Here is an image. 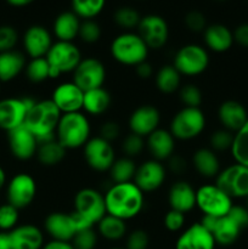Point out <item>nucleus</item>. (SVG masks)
Returning <instances> with one entry per match:
<instances>
[{
    "mask_svg": "<svg viewBox=\"0 0 248 249\" xmlns=\"http://www.w3.org/2000/svg\"><path fill=\"white\" fill-rule=\"evenodd\" d=\"M105 204L108 215L128 221L142 212L145 194L134 181L112 184L105 192Z\"/></svg>",
    "mask_w": 248,
    "mask_h": 249,
    "instance_id": "nucleus-1",
    "label": "nucleus"
},
{
    "mask_svg": "<svg viewBox=\"0 0 248 249\" xmlns=\"http://www.w3.org/2000/svg\"><path fill=\"white\" fill-rule=\"evenodd\" d=\"M62 113L56 105L49 100H40L28 111L23 125L36 138L38 142L56 139V129Z\"/></svg>",
    "mask_w": 248,
    "mask_h": 249,
    "instance_id": "nucleus-2",
    "label": "nucleus"
},
{
    "mask_svg": "<svg viewBox=\"0 0 248 249\" xmlns=\"http://www.w3.org/2000/svg\"><path fill=\"white\" fill-rule=\"evenodd\" d=\"M91 126L83 112L62 114L56 129V140L66 150L84 147L91 138Z\"/></svg>",
    "mask_w": 248,
    "mask_h": 249,
    "instance_id": "nucleus-3",
    "label": "nucleus"
},
{
    "mask_svg": "<svg viewBox=\"0 0 248 249\" xmlns=\"http://www.w3.org/2000/svg\"><path fill=\"white\" fill-rule=\"evenodd\" d=\"M148 46L138 33L124 32L118 34L109 45V53L119 65L136 67L143 61H147Z\"/></svg>",
    "mask_w": 248,
    "mask_h": 249,
    "instance_id": "nucleus-4",
    "label": "nucleus"
},
{
    "mask_svg": "<svg viewBox=\"0 0 248 249\" xmlns=\"http://www.w3.org/2000/svg\"><path fill=\"white\" fill-rule=\"evenodd\" d=\"M74 214L85 229L95 228L107 214L105 204V195L91 187H85L75 194Z\"/></svg>",
    "mask_w": 248,
    "mask_h": 249,
    "instance_id": "nucleus-5",
    "label": "nucleus"
},
{
    "mask_svg": "<svg viewBox=\"0 0 248 249\" xmlns=\"http://www.w3.org/2000/svg\"><path fill=\"white\" fill-rule=\"evenodd\" d=\"M207 119L201 108L182 107L170 121L169 131L175 140L190 141L198 138L204 131Z\"/></svg>",
    "mask_w": 248,
    "mask_h": 249,
    "instance_id": "nucleus-6",
    "label": "nucleus"
},
{
    "mask_svg": "<svg viewBox=\"0 0 248 249\" xmlns=\"http://www.w3.org/2000/svg\"><path fill=\"white\" fill-rule=\"evenodd\" d=\"M50 66V79H56L65 73L74 72L82 61L79 48L72 41H55L46 53Z\"/></svg>",
    "mask_w": 248,
    "mask_h": 249,
    "instance_id": "nucleus-7",
    "label": "nucleus"
},
{
    "mask_svg": "<svg viewBox=\"0 0 248 249\" xmlns=\"http://www.w3.org/2000/svg\"><path fill=\"white\" fill-rule=\"evenodd\" d=\"M232 198L218 185L206 184L196 190V207L206 216L221 218L232 208Z\"/></svg>",
    "mask_w": 248,
    "mask_h": 249,
    "instance_id": "nucleus-8",
    "label": "nucleus"
},
{
    "mask_svg": "<svg viewBox=\"0 0 248 249\" xmlns=\"http://www.w3.org/2000/svg\"><path fill=\"white\" fill-rule=\"evenodd\" d=\"M211 58L204 46L198 44H186L175 53L173 66L185 77H197L208 68Z\"/></svg>",
    "mask_w": 248,
    "mask_h": 249,
    "instance_id": "nucleus-9",
    "label": "nucleus"
},
{
    "mask_svg": "<svg viewBox=\"0 0 248 249\" xmlns=\"http://www.w3.org/2000/svg\"><path fill=\"white\" fill-rule=\"evenodd\" d=\"M35 102L29 96L0 99V130L9 133L23 125L27 113Z\"/></svg>",
    "mask_w": 248,
    "mask_h": 249,
    "instance_id": "nucleus-10",
    "label": "nucleus"
},
{
    "mask_svg": "<svg viewBox=\"0 0 248 249\" xmlns=\"http://www.w3.org/2000/svg\"><path fill=\"white\" fill-rule=\"evenodd\" d=\"M6 202L17 209L31 206L36 197L38 187L34 178L28 173L14 175L6 184Z\"/></svg>",
    "mask_w": 248,
    "mask_h": 249,
    "instance_id": "nucleus-11",
    "label": "nucleus"
},
{
    "mask_svg": "<svg viewBox=\"0 0 248 249\" xmlns=\"http://www.w3.org/2000/svg\"><path fill=\"white\" fill-rule=\"evenodd\" d=\"M83 155L87 164L92 170L99 173L108 172L116 162V150L109 141L101 136L90 138V140L83 147Z\"/></svg>",
    "mask_w": 248,
    "mask_h": 249,
    "instance_id": "nucleus-12",
    "label": "nucleus"
},
{
    "mask_svg": "<svg viewBox=\"0 0 248 249\" xmlns=\"http://www.w3.org/2000/svg\"><path fill=\"white\" fill-rule=\"evenodd\" d=\"M218 185L231 198L248 197V168L235 163L220 170L215 178Z\"/></svg>",
    "mask_w": 248,
    "mask_h": 249,
    "instance_id": "nucleus-13",
    "label": "nucleus"
},
{
    "mask_svg": "<svg viewBox=\"0 0 248 249\" xmlns=\"http://www.w3.org/2000/svg\"><path fill=\"white\" fill-rule=\"evenodd\" d=\"M106 67L96 57L82 58L78 67L73 72L72 82L83 91L104 87L106 82Z\"/></svg>",
    "mask_w": 248,
    "mask_h": 249,
    "instance_id": "nucleus-14",
    "label": "nucleus"
},
{
    "mask_svg": "<svg viewBox=\"0 0 248 249\" xmlns=\"http://www.w3.org/2000/svg\"><path fill=\"white\" fill-rule=\"evenodd\" d=\"M138 34L142 38L148 49L159 50L169 39V26L162 16L156 14L141 17L138 26Z\"/></svg>",
    "mask_w": 248,
    "mask_h": 249,
    "instance_id": "nucleus-15",
    "label": "nucleus"
},
{
    "mask_svg": "<svg viewBox=\"0 0 248 249\" xmlns=\"http://www.w3.org/2000/svg\"><path fill=\"white\" fill-rule=\"evenodd\" d=\"M44 230L50 236L51 240L71 242L75 233L79 231V225L73 212H53L44 220Z\"/></svg>",
    "mask_w": 248,
    "mask_h": 249,
    "instance_id": "nucleus-16",
    "label": "nucleus"
},
{
    "mask_svg": "<svg viewBox=\"0 0 248 249\" xmlns=\"http://www.w3.org/2000/svg\"><path fill=\"white\" fill-rule=\"evenodd\" d=\"M167 178V168L162 162L156 160H147L141 163L136 168L134 184L143 192L157 191L165 181Z\"/></svg>",
    "mask_w": 248,
    "mask_h": 249,
    "instance_id": "nucleus-17",
    "label": "nucleus"
},
{
    "mask_svg": "<svg viewBox=\"0 0 248 249\" xmlns=\"http://www.w3.org/2000/svg\"><path fill=\"white\" fill-rule=\"evenodd\" d=\"M199 223L213 235L216 246L221 247L232 246L243 231L229 215L221 218L203 215Z\"/></svg>",
    "mask_w": 248,
    "mask_h": 249,
    "instance_id": "nucleus-18",
    "label": "nucleus"
},
{
    "mask_svg": "<svg viewBox=\"0 0 248 249\" xmlns=\"http://www.w3.org/2000/svg\"><path fill=\"white\" fill-rule=\"evenodd\" d=\"M160 124V112L153 105H141L129 116L128 125L130 133L147 138L157 130Z\"/></svg>",
    "mask_w": 248,
    "mask_h": 249,
    "instance_id": "nucleus-19",
    "label": "nucleus"
},
{
    "mask_svg": "<svg viewBox=\"0 0 248 249\" xmlns=\"http://www.w3.org/2000/svg\"><path fill=\"white\" fill-rule=\"evenodd\" d=\"M51 101L62 114L80 112L83 109L84 91L73 82L61 83L53 91Z\"/></svg>",
    "mask_w": 248,
    "mask_h": 249,
    "instance_id": "nucleus-20",
    "label": "nucleus"
},
{
    "mask_svg": "<svg viewBox=\"0 0 248 249\" xmlns=\"http://www.w3.org/2000/svg\"><path fill=\"white\" fill-rule=\"evenodd\" d=\"M22 44L24 53L29 58L45 57L53 44V36L44 26L33 24L24 32Z\"/></svg>",
    "mask_w": 248,
    "mask_h": 249,
    "instance_id": "nucleus-21",
    "label": "nucleus"
},
{
    "mask_svg": "<svg viewBox=\"0 0 248 249\" xmlns=\"http://www.w3.org/2000/svg\"><path fill=\"white\" fill-rule=\"evenodd\" d=\"M7 143L11 155L18 160H29L36 156L39 142L24 125L7 133Z\"/></svg>",
    "mask_w": 248,
    "mask_h": 249,
    "instance_id": "nucleus-22",
    "label": "nucleus"
},
{
    "mask_svg": "<svg viewBox=\"0 0 248 249\" xmlns=\"http://www.w3.org/2000/svg\"><path fill=\"white\" fill-rule=\"evenodd\" d=\"M213 235L202 225L195 223L185 229L175 241L174 249H215Z\"/></svg>",
    "mask_w": 248,
    "mask_h": 249,
    "instance_id": "nucleus-23",
    "label": "nucleus"
},
{
    "mask_svg": "<svg viewBox=\"0 0 248 249\" xmlns=\"http://www.w3.org/2000/svg\"><path fill=\"white\" fill-rule=\"evenodd\" d=\"M218 118L224 129L235 134L248 121V112L241 102L236 100H226L219 106Z\"/></svg>",
    "mask_w": 248,
    "mask_h": 249,
    "instance_id": "nucleus-24",
    "label": "nucleus"
},
{
    "mask_svg": "<svg viewBox=\"0 0 248 249\" xmlns=\"http://www.w3.org/2000/svg\"><path fill=\"white\" fill-rule=\"evenodd\" d=\"M170 209L186 214L196 208V190L185 180L175 181L168 191Z\"/></svg>",
    "mask_w": 248,
    "mask_h": 249,
    "instance_id": "nucleus-25",
    "label": "nucleus"
},
{
    "mask_svg": "<svg viewBox=\"0 0 248 249\" xmlns=\"http://www.w3.org/2000/svg\"><path fill=\"white\" fill-rule=\"evenodd\" d=\"M175 141L169 129L158 128L146 138V148L152 156V160L163 162L174 155Z\"/></svg>",
    "mask_w": 248,
    "mask_h": 249,
    "instance_id": "nucleus-26",
    "label": "nucleus"
},
{
    "mask_svg": "<svg viewBox=\"0 0 248 249\" xmlns=\"http://www.w3.org/2000/svg\"><path fill=\"white\" fill-rule=\"evenodd\" d=\"M10 236L12 249H41L45 245L44 232L33 224L17 225L14 230L10 231Z\"/></svg>",
    "mask_w": 248,
    "mask_h": 249,
    "instance_id": "nucleus-27",
    "label": "nucleus"
},
{
    "mask_svg": "<svg viewBox=\"0 0 248 249\" xmlns=\"http://www.w3.org/2000/svg\"><path fill=\"white\" fill-rule=\"evenodd\" d=\"M203 39L207 48L213 53H218L229 51L235 43L232 31L221 23L207 26L203 32Z\"/></svg>",
    "mask_w": 248,
    "mask_h": 249,
    "instance_id": "nucleus-28",
    "label": "nucleus"
},
{
    "mask_svg": "<svg viewBox=\"0 0 248 249\" xmlns=\"http://www.w3.org/2000/svg\"><path fill=\"white\" fill-rule=\"evenodd\" d=\"M27 66L26 55L21 51L11 50L0 53V82L9 83L16 79Z\"/></svg>",
    "mask_w": 248,
    "mask_h": 249,
    "instance_id": "nucleus-29",
    "label": "nucleus"
},
{
    "mask_svg": "<svg viewBox=\"0 0 248 249\" xmlns=\"http://www.w3.org/2000/svg\"><path fill=\"white\" fill-rule=\"evenodd\" d=\"M82 19L71 10L63 11L55 18L53 24V33L60 41H72L79 34Z\"/></svg>",
    "mask_w": 248,
    "mask_h": 249,
    "instance_id": "nucleus-30",
    "label": "nucleus"
},
{
    "mask_svg": "<svg viewBox=\"0 0 248 249\" xmlns=\"http://www.w3.org/2000/svg\"><path fill=\"white\" fill-rule=\"evenodd\" d=\"M192 165L195 170L203 178H216L220 173L221 165L218 155L212 148L203 147L195 151L192 156Z\"/></svg>",
    "mask_w": 248,
    "mask_h": 249,
    "instance_id": "nucleus-31",
    "label": "nucleus"
},
{
    "mask_svg": "<svg viewBox=\"0 0 248 249\" xmlns=\"http://www.w3.org/2000/svg\"><path fill=\"white\" fill-rule=\"evenodd\" d=\"M111 104V94L104 87L88 90L84 92L83 109L85 111V113L91 114V116H101L105 112L108 111Z\"/></svg>",
    "mask_w": 248,
    "mask_h": 249,
    "instance_id": "nucleus-32",
    "label": "nucleus"
},
{
    "mask_svg": "<svg viewBox=\"0 0 248 249\" xmlns=\"http://www.w3.org/2000/svg\"><path fill=\"white\" fill-rule=\"evenodd\" d=\"M96 229L99 236H101L105 240L109 241V242L121 241L123 238H125L126 235H128L126 221L116 218V216L108 215V214H106L97 223Z\"/></svg>",
    "mask_w": 248,
    "mask_h": 249,
    "instance_id": "nucleus-33",
    "label": "nucleus"
},
{
    "mask_svg": "<svg viewBox=\"0 0 248 249\" xmlns=\"http://www.w3.org/2000/svg\"><path fill=\"white\" fill-rule=\"evenodd\" d=\"M181 77L182 75L173 65L162 66L155 75L156 87L165 95L177 92L181 88Z\"/></svg>",
    "mask_w": 248,
    "mask_h": 249,
    "instance_id": "nucleus-34",
    "label": "nucleus"
},
{
    "mask_svg": "<svg viewBox=\"0 0 248 249\" xmlns=\"http://www.w3.org/2000/svg\"><path fill=\"white\" fill-rule=\"evenodd\" d=\"M66 152L67 150L56 139H53V140L39 143L36 158L40 164L45 167H53V165L60 164L65 160Z\"/></svg>",
    "mask_w": 248,
    "mask_h": 249,
    "instance_id": "nucleus-35",
    "label": "nucleus"
},
{
    "mask_svg": "<svg viewBox=\"0 0 248 249\" xmlns=\"http://www.w3.org/2000/svg\"><path fill=\"white\" fill-rule=\"evenodd\" d=\"M135 160L129 157L117 158L116 162L111 167L109 172V178H111L112 184H122V182H130L134 180L136 173Z\"/></svg>",
    "mask_w": 248,
    "mask_h": 249,
    "instance_id": "nucleus-36",
    "label": "nucleus"
},
{
    "mask_svg": "<svg viewBox=\"0 0 248 249\" xmlns=\"http://www.w3.org/2000/svg\"><path fill=\"white\" fill-rule=\"evenodd\" d=\"M230 151L235 163L248 168V121L233 135V142Z\"/></svg>",
    "mask_w": 248,
    "mask_h": 249,
    "instance_id": "nucleus-37",
    "label": "nucleus"
},
{
    "mask_svg": "<svg viewBox=\"0 0 248 249\" xmlns=\"http://www.w3.org/2000/svg\"><path fill=\"white\" fill-rule=\"evenodd\" d=\"M72 11L80 19H94L104 11L106 0H71Z\"/></svg>",
    "mask_w": 248,
    "mask_h": 249,
    "instance_id": "nucleus-38",
    "label": "nucleus"
},
{
    "mask_svg": "<svg viewBox=\"0 0 248 249\" xmlns=\"http://www.w3.org/2000/svg\"><path fill=\"white\" fill-rule=\"evenodd\" d=\"M24 74L29 82L39 84L50 79V66L46 57L31 58L24 68Z\"/></svg>",
    "mask_w": 248,
    "mask_h": 249,
    "instance_id": "nucleus-39",
    "label": "nucleus"
},
{
    "mask_svg": "<svg viewBox=\"0 0 248 249\" xmlns=\"http://www.w3.org/2000/svg\"><path fill=\"white\" fill-rule=\"evenodd\" d=\"M113 21L118 27L125 29L126 32H130L131 29L138 28L141 21V16L138 10L134 7L122 6L114 12Z\"/></svg>",
    "mask_w": 248,
    "mask_h": 249,
    "instance_id": "nucleus-40",
    "label": "nucleus"
},
{
    "mask_svg": "<svg viewBox=\"0 0 248 249\" xmlns=\"http://www.w3.org/2000/svg\"><path fill=\"white\" fill-rule=\"evenodd\" d=\"M179 99L184 107L201 108V105L203 102V94L197 85L186 84L182 85L179 89Z\"/></svg>",
    "mask_w": 248,
    "mask_h": 249,
    "instance_id": "nucleus-41",
    "label": "nucleus"
},
{
    "mask_svg": "<svg viewBox=\"0 0 248 249\" xmlns=\"http://www.w3.org/2000/svg\"><path fill=\"white\" fill-rule=\"evenodd\" d=\"M19 209L10 203L0 204V231L10 232L18 225Z\"/></svg>",
    "mask_w": 248,
    "mask_h": 249,
    "instance_id": "nucleus-42",
    "label": "nucleus"
},
{
    "mask_svg": "<svg viewBox=\"0 0 248 249\" xmlns=\"http://www.w3.org/2000/svg\"><path fill=\"white\" fill-rule=\"evenodd\" d=\"M146 148V139L134 133H129L122 141V151L124 156L129 158H135L142 153Z\"/></svg>",
    "mask_w": 248,
    "mask_h": 249,
    "instance_id": "nucleus-43",
    "label": "nucleus"
},
{
    "mask_svg": "<svg viewBox=\"0 0 248 249\" xmlns=\"http://www.w3.org/2000/svg\"><path fill=\"white\" fill-rule=\"evenodd\" d=\"M99 242V233L94 228L84 229L75 233L71 241L74 249H95Z\"/></svg>",
    "mask_w": 248,
    "mask_h": 249,
    "instance_id": "nucleus-44",
    "label": "nucleus"
},
{
    "mask_svg": "<svg viewBox=\"0 0 248 249\" xmlns=\"http://www.w3.org/2000/svg\"><path fill=\"white\" fill-rule=\"evenodd\" d=\"M233 135L235 134L226 129H219L215 130L211 135L209 139V145L214 152H224L226 150H231V146L233 142Z\"/></svg>",
    "mask_w": 248,
    "mask_h": 249,
    "instance_id": "nucleus-45",
    "label": "nucleus"
},
{
    "mask_svg": "<svg viewBox=\"0 0 248 249\" xmlns=\"http://www.w3.org/2000/svg\"><path fill=\"white\" fill-rule=\"evenodd\" d=\"M101 27L95 19H84L80 23L79 34L78 36L80 40L87 44H95L101 38Z\"/></svg>",
    "mask_w": 248,
    "mask_h": 249,
    "instance_id": "nucleus-46",
    "label": "nucleus"
},
{
    "mask_svg": "<svg viewBox=\"0 0 248 249\" xmlns=\"http://www.w3.org/2000/svg\"><path fill=\"white\" fill-rule=\"evenodd\" d=\"M18 32L16 28L9 24L0 26V53L16 50V45L18 43Z\"/></svg>",
    "mask_w": 248,
    "mask_h": 249,
    "instance_id": "nucleus-47",
    "label": "nucleus"
},
{
    "mask_svg": "<svg viewBox=\"0 0 248 249\" xmlns=\"http://www.w3.org/2000/svg\"><path fill=\"white\" fill-rule=\"evenodd\" d=\"M148 246H150V236L142 229H135L126 235V249H148Z\"/></svg>",
    "mask_w": 248,
    "mask_h": 249,
    "instance_id": "nucleus-48",
    "label": "nucleus"
},
{
    "mask_svg": "<svg viewBox=\"0 0 248 249\" xmlns=\"http://www.w3.org/2000/svg\"><path fill=\"white\" fill-rule=\"evenodd\" d=\"M185 221V214L181 212L174 211V209H169V211L165 213L164 219H163V224H164V228L167 229L169 232H179L184 229Z\"/></svg>",
    "mask_w": 248,
    "mask_h": 249,
    "instance_id": "nucleus-49",
    "label": "nucleus"
},
{
    "mask_svg": "<svg viewBox=\"0 0 248 249\" xmlns=\"http://www.w3.org/2000/svg\"><path fill=\"white\" fill-rule=\"evenodd\" d=\"M185 26L194 33H202L207 28L206 16L198 10H192L185 16Z\"/></svg>",
    "mask_w": 248,
    "mask_h": 249,
    "instance_id": "nucleus-50",
    "label": "nucleus"
},
{
    "mask_svg": "<svg viewBox=\"0 0 248 249\" xmlns=\"http://www.w3.org/2000/svg\"><path fill=\"white\" fill-rule=\"evenodd\" d=\"M119 135H121V126H119V124L117 122L107 121L100 128L99 136H101L105 140L109 141V142L117 140L119 138Z\"/></svg>",
    "mask_w": 248,
    "mask_h": 249,
    "instance_id": "nucleus-51",
    "label": "nucleus"
},
{
    "mask_svg": "<svg viewBox=\"0 0 248 249\" xmlns=\"http://www.w3.org/2000/svg\"><path fill=\"white\" fill-rule=\"evenodd\" d=\"M228 215L240 226L242 230L248 228V209L246 206H235L233 204L232 208L228 213Z\"/></svg>",
    "mask_w": 248,
    "mask_h": 249,
    "instance_id": "nucleus-52",
    "label": "nucleus"
},
{
    "mask_svg": "<svg viewBox=\"0 0 248 249\" xmlns=\"http://www.w3.org/2000/svg\"><path fill=\"white\" fill-rule=\"evenodd\" d=\"M167 165L168 169L177 175L182 174L187 169V162L185 160V158L181 157L180 155H177V153H174V155L168 158Z\"/></svg>",
    "mask_w": 248,
    "mask_h": 249,
    "instance_id": "nucleus-53",
    "label": "nucleus"
},
{
    "mask_svg": "<svg viewBox=\"0 0 248 249\" xmlns=\"http://www.w3.org/2000/svg\"><path fill=\"white\" fill-rule=\"evenodd\" d=\"M233 33V40L243 48H248V23H242L236 27Z\"/></svg>",
    "mask_w": 248,
    "mask_h": 249,
    "instance_id": "nucleus-54",
    "label": "nucleus"
},
{
    "mask_svg": "<svg viewBox=\"0 0 248 249\" xmlns=\"http://www.w3.org/2000/svg\"><path fill=\"white\" fill-rule=\"evenodd\" d=\"M135 72L139 78L146 80V79H150V78L152 77L153 73H155V70H153L152 65H151L148 61H143V62L140 63V65L136 66Z\"/></svg>",
    "mask_w": 248,
    "mask_h": 249,
    "instance_id": "nucleus-55",
    "label": "nucleus"
},
{
    "mask_svg": "<svg viewBox=\"0 0 248 249\" xmlns=\"http://www.w3.org/2000/svg\"><path fill=\"white\" fill-rule=\"evenodd\" d=\"M41 249H74L71 242H63V241L50 240L49 242H45Z\"/></svg>",
    "mask_w": 248,
    "mask_h": 249,
    "instance_id": "nucleus-56",
    "label": "nucleus"
},
{
    "mask_svg": "<svg viewBox=\"0 0 248 249\" xmlns=\"http://www.w3.org/2000/svg\"><path fill=\"white\" fill-rule=\"evenodd\" d=\"M0 249H12V242L10 232L0 231Z\"/></svg>",
    "mask_w": 248,
    "mask_h": 249,
    "instance_id": "nucleus-57",
    "label": "nucleus"
},
{
    "mask_svg": "<svg viewBox=\"0 0 248 249\" xmlns=\"http://www.w3.org/2000/svg\"><path fill=\"white\" fill-rule=\"evenodd\" d=\"M35 0H6V2L9 5L14 7H24L31 5L32 2H34Z\"/></svg>",
    "mask_w": 248,
    "mask_h": 249,
    "instance_id": "nucleus-58",
    "label": "nucleus"
},
{
    "mask_svg": "<svg viewBox=\"0 0 248 249\" xmlns=\"http://www.w3.org/2000/svg\"><path fill=\"white\" fill-rule=\"evenodd\" d=\"M7 184V175H6V172H5L4 168L0 165V191H1L2 189H4L5 186H6Z\"/></svg>",
    "mask_w": 248,
    "mask_h": 249,
    "instance_id": "nucleus-59",
    "label": "nucleus"
},
{
    "mask_svg": "<svg viewBox=\"0 0 248 249\" xmlns=\"http://www.w3.org/2000/svg\"><path fill=\"white\" fill-rule=\"evenodd\" d=\"M109 249H126L125 247H112V248H109Z\"/></svg>",
    "mask_w": 248,
    "mask_h": 249,
    "instance_id": "nucleus-60",
    "label": "nucleus"
},
{
    "mask_svg": "<svg viewBox=\"0 0 248 249\" xmlns=\"http://www.w3.org/2000/svg\"><path fill=\"white\" fill-rule=\"evenodd\" d=\"M246 208L248 209V197H247V198H246Z\"/></svg>",
    "mask_w": 248,
    "mask_h": 249,
    "instance_id": "nucleus-61",
    "label": "nucleus"
},
{
    "mask_svg": "<svg viewBox=\"0 0 248 249\" xmlns=\"http://www.w3.org/2000/svg\"><path fill=\"white\" fill-rule=\"evenodd\" d=\"M0 92H1V82H0Z\"/></svg>",
    "mask_w": 248,
    "mask_h": 249,
    "instance_id": "nucleus-62",
    "label": "nucleus"
},
{
    "mask_svg": "<svg viewBox=\"0 0 248 249\" xmlns=\"http://www.w3.org/2000/svg\"><path fill=\"white\" fill-rule=\"evenodd\" d=\"M216 1H224V0H216Z\"/></svg>",
    "mask_w": 248,
    "mask_h": 249,
    "instance_id": "nucleus-63",
    "label": "nucleus"
}]
</instances>
